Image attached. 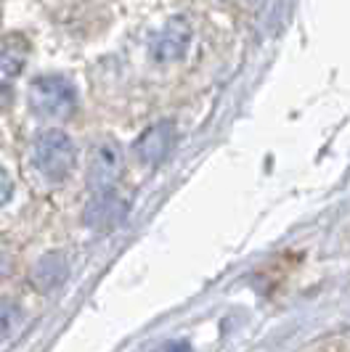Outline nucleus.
Wrapping results in <instances>:
<instances>
[{"label": "nucleus", "mask_w": 350, "mask_h": 352, "mask_svg": "<svg viewBox=\"0 0 350 352\" xmlns=\"http://www.w3.org/2000/svg\"><path fill=\"white\" fill-rule=\"evenodd\" d=\"M32 159H35L40 175L59 183L74 170L77 151H74V143L64 130H43L32 146Z\"/></svg>", "instance_id": "2"}, {"label": "nucleus", "mask_w": 350, "mask_h": 352, "mask_svg": "<svg viewBox=\"0 0 350 352\" xmlns=\"http://www.w3.org/2000/svg\"><path fill=\"white\" fill-rule=\"evenodd\" d=\"M27 56H30V45L24 37H8L0 45V93H8L14 80L27 67Z\"/></svg>", "instance_id": "7"}, {"label": "nucleus", "mask_w": 350, "mask_h": 352, "mask_svg": "<svg viewBox=\"0 0 350 352\" xmlns=\"http://www.w3.org/2000/svg\"><path fill=\"white\" fill-rule=\"evenodd\" d=\"M67 276V260L61 252H48L45 257H40L35 265H32V286L37 292H53L59 283L64 281Z\"/></svg>", "instance_id": "8"}, {"label": "nucleus", "mask_w": 350, "mask_h": 352, "mask_svg": "<svg viewBox=\"0 0 350 352\" xmlns=\"http://www.w3.org/2000/svg\"><path fill=\"white\" fill-rule=\"evenodd\" d=\"M189 45H192V24L183 16H170L159 27L157 35L152 37L149 56L157 64H173L186 56Z\"/></svg>", "instance_id": "4"}, {"label": "nucleus", "mask_w": 350, "mask_h": 352, "mask_svg": "<svg viewBox=\"0 0 350 352\" xmlns=\"http://www.w3.org/2000/svg\"><path fill=\"white\" fill-rule=\"evenodd\" d=\"M24 326V310L21 305L11 300L0 302V342H8L21 331Z\"/></svg>", "instance_id": "9"}, {"label": "nucleus", "mask_w": 350, "mask_h": 352, "mask_svg": "<svg viewBox=\"0 0 350 352\" xmlns=\"http://www.w3.org/2000/svg\"><path fill=\"white\" fill-rule=\"evenodd\" d=\"M11 196H14V180H11V175L0 167V207H6Z\"/></svg>", "instance_id": "10"}, {"label": "nucleus", "mask_w": 350, "mask_h": 352, "mask_svg": "<svg viewBox=\"0 0 350 352\" xmlns=\"http://www.w3.org/2000/svg\"><path fill=\"white\" fill-rule=\"evenodd\" d=\"M167 352H192V347H189V342H175V344H170Z\"/></svg>", "instance_id": "12"}, {"label": "nucleus", "mask_w": 350, "mask_h": 352, "mask_svg": "<svg viewBox=\"0 0 350 352\" xmlns=\"http://www.w3.org/2000/svg\"><path fill=\"white\" fill-rule=\"evenodd\" d=\"M175 143V124L162 120L154 122L152 127H146L138 138L133 141V157L138 159L141 164H159L162 159L170 154Z\"/></svg>", "instance_id": "5"}, {"label": "nucleus", "mask_w": 350, "mask_h": 352, "mask_svg": "<svg viewBox=\"0 0 350 352\" xmlns=\"http://www.w3.org/2000/svg\"><path fill=\"white\" fill-rule=\"evenodd\" d=\"M127 214V201L114 191L109 194H99L88 201L85 212H83V223L93 230H112L117 228Z\"/></svg>", "instance_id": "6"}, {"label": "nucleus", "mask_w": 350, "mask_h": 352, "mask_svg": "<svg viewBox=\"0 0 350 352\" xmlns=\"http://www.w3.org/2000/svg\"><path fill=\"white\" fill-rule=\"evenodd\" d=\"M11 270H14V257L0 249V281H6L11 276Z\"/></svg>", "instance_id": "11"}, {"label": "nucleus", "mask_w": 350, "mask_h": 352, "mask_svg": "<svg viewBox=\"0 0 350 352\" xmlns=\"http://www.w3.org/2000/svg\"><path fill=\"white\" fill-rule=\"evenodd\" d=\"M125 170V157L120 143L104 138V141H96L90 154H88V167H85V186L93 196L109 194L114 191L117 180L123 177Z\"/></svg>", "instance_id": "3"}, {"label": "nucleus", "mask_w": 350, "mask_h": 352, "mask_svg": "<svg viewBox=\"0 0 350 352\" xmlns=\"http://www.w3.org/2000/svg\"><path fill=\"white\" fill-rule=\"evenodd\" d=\"M30 109L48 120H67L77 109V90L61 74H40L27 88Z\"/></svg>", "instance_id": "1"}]
</instances>
